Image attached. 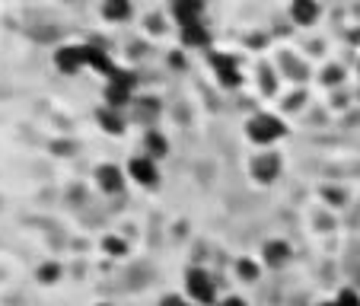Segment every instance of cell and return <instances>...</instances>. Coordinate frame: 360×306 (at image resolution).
Segmentation results:
<instances>
[{
	"label": "cell",
	"instance_id": "cell-6",
	"mask_svg": "<svg viewBox=\"0 0 360 306\" xmlns=\"http://www.w3.org/2000/svg\"><path fill=\"white\" fill-rule=\"evenodd\" d=\"M252 176L259 179L262 185H271L274 179L281 176V157H274V153H255V160H252Z\"/></svg>",
	"mask_w": 360,
	"mask_h": 306
},
{
	"label": "cell",
	"instance_id": "cell-19",
	"mask_svg": "<svg viewBox=\"0 0 360 306\" xmlns=\"http://www.w3.org/2000/svg\"><path fill=\"white\" fill-rule=\"evenodd\" d=\"M220 306H245V300L243 297H224L220 300Z\"/></svg>",
	"mask_w": 360,
	"mask_h": 306
},
{
	"label": "cell",
	"instance_id": "cell-8",
	"mask_svg": "<svg viewBox=\"0 0 360 306\" xmlns=\"http://www.w3.org/2000/svg\"><path fill=\"white\" fill-rule=\"evenodd\" d=\"M290 16L297 26H313L319 20V4L316 0H290Z\"/></svg>",
	"mask_w": 360,
	"mask_h": 306
},
{
	"label": "cell",
	"instance_id": "cell-17",
	"mask_svg": "<svg viewBox=\"0 0 360 306\" xmlns=\"http://www.w3.org/2000/svg\"><path fill=\"white\" fill-rule=\"evenodd\" d=\"M105 249H109L115 259H122L124 255V243H118V239H105Z\"/></svg>",
	"mask_w": 360,
	"mask_h": 306
},
{
	"label": "cell",
	"instance_id": "cell-11",
	"mask_svg": "<svg viewBox=\"0 0 360 306\" xmlns=\"http://www.w3.org/2000/svg\"><path fill=\"white\" fill-rule=\"evenodd\" d=\"M172 13H176L179 26H185V23H198L201 20V0H176V4H172Z\"/></svg>",
	"mask_w": 360,
	"mask_h": 306
},
{
	"label": "cell",
	"instance_id": "cell-13",
	"mask_svg": "<svg viewBox=\"0 0 360 306\" xmlns=\"http://www.w3.org/2000/svg\"><path fill=\"white\" fill-rule=\"evenodd\" d=\"M96 118H99V125L109 131V134H122V131H124V112H118V109L102 106V109L96 112Z\"/></svg>",
	"mask_w": 360,
	"mask_h": 306
},
{
	"label": "cell",
	"instance_id": "cell-7",
	"mask_svg": "<svg viewBox=\"0 0 360 306\" xmlns=\"http://www.w3.org/2000/svg\"><path fill=\"white\" fill-rule=\"evenodd\" d=\"M211 64H214V74H217V80L224 83V87H239V70H236V61H230L226 55H211Z\"/></svg>",
	"mask_w": 360,
	"mask_h": 306
},
{
	"label": "cell",
	"instance_id": "cell-3",
	"mask_svg": "<svg viewBox=\"0 0 360 306\" xmlns=\"http://www.w3.org/2000/svg\"><path fill=\"white\" fill-rule=\"evenodd\" d=\"M128 179H131V182H137L141 189H153V185L160 182L157 160L147 157V153H141V157H131V163H128Z\"/></svg>",
	"mask_w": 360,
	"mask_h": 306
},
{
	"label": "cell",
	"instance_id": "cell-2",
	"mask_svg": "<svg viewBox=\"0 0 360 306\" xmlns=\"http://www.w3.org/2000/svg\"><path fill=\"white\" fill-rule=\"evenodd\" d=\"M252 144H259V147H271L278 137H284V122L271 112H259L255 118H249V128H245Z\"/></svg>",
	"mask_w": 360,
	"mask_h": 306
},
{
	"label": "cell",
	"instance_id": "cell-12",
	"mask_svg": "<svg viewBox=\"0 0 360 306\" xmlns=\"http://www.w3.org/2000/svg\"><path fill=\"white\" fill-rule=\"evenodd\" d=\"M179 32H182V42L188 48H204L207 45V29H204V23H185V26H179Z\"/></svg>",
	"mask_w": 360,
	"mask_h": 306
},
{
	"label": "cell",
	"instance_id": "cell-9",
	"mask_svg": "<svg viewBox=\"0 0 360 306\" xmlns=\"http://www.w3.org/2000/svg\"><path fill=\"white\" fill-rule=\"evenodd\" d=\"M262 259H265L268 268L284 265V262L290 259V246H287L284 239H271V243H265V249H262Z\"/></svg>",
	"mask_w": 360,
	"mask_h": 306
},
{
	"label": "cell",
	"instance_id": "cell-20",
	"mask_svg": "<svg viewBox=\"0 0 360 306\" xmlns=\"http://www.w3.org/2000/svg\"><path fill=\"white\" fill-rule=\"evenodd\" d=\"M99 306H115V303H99Z\"/></svg>",
	"mask_w": 360,
	"mask_h": 306
},
{
	"label": "cell",
	"instance_id": "cell-1",
	"mask_svg": "<svg viewBox=\"0 0 360 306\" xmlns=\"http://www.w3.org/2000/svg\"><path fill=\"white\" fill-rule=\"evenodd\" d=\"M185 293L195 306H214L217 303V284L204 268H188L185 274Z\"/></svg>",
	"mask_w": 360,
	"mask_h": 306
},
{
	"label": "cell",
	"instance_id": "cell-14",
	"mask_svg": "<svg viewBox=\"0 0 360 306\" xmlns=\"http://www.w3.org/2000/svg\"><path fill=\"white\" fill-rule=\"evenodd\" d=\"M166 150H169V144H166V137L160 134L157 128H150L147 134H143V153H147V157L160 160V157H166Z\"/></svg>",
	"mask_w": 360,
	"mask_h": 306
},
{
	"label": "cell",
	"instance_id": "cell-18",
	"mask_svg": "<svg viewBox=\"0 0 360 306\" xmlns=\"http://www.w3.org/2000/svg\"><path fill=\"white\" fill-rule=\"evenodd\" d=\"M160 306H195L191 300H185V297H163L160 300Z\"/></svg>",
	"mask_w": 360,
	"mask_h": 306
},
{
	"label": "cell",
	"instance_id": "cell-16",
	"mask_svg": "<svg viewBox=\"0 0 360 306\" xmlns=\"http://www.w3.org/2000/svg\"><path fill=\"white\" fill-rule=\"evenodd\" d=\"M259 272H262V268L255 265L252 259H239V262H236V274H239L243 281H259Z\"/></svg>",
	"mask_w": 360,
	"mask_h": 306
},
{
	"label": "cell",
	"instance_id": "cell-5",
	"mask_svg": "<svg viewBox=\"0 0 360 306\" xmlns=\"http://www.w3.org/2000/svg\"><path fill=\"white\" fill-rule=\"evenodd\" d=\"M96 185H99L102 191H109V195H118V191L128 185V172L112 163H102V166H96Z\"/></svg>",
	"mask_w": 360,
	"mask_h": 306
},
{
	"label": "cell",
	"instance_id": "cell-10",
	"mask_svg": "<svg viewBox=\"0 0 360 306\" xmlns=\"http://www.w3.org/2000/svg\"><path fill=\"white\" fill-rule=\"evenodd\" d=\"M102 20L109 23H124L131 20V0H102Z\"/></svg>",
	"mask_w": 360,
	"mask_h": 306
},
{
	"label": "cell",
	"instance_id": "cell-15",
	"mask_svg": "<svg viewBox=\"0 0 360 306\" xmlns=\"http://www.w3.org/2000/svg\"><path fill=\"white\" fill-rule=\"evenodd\" d=\"M35 278H39V284H58V281H61V265H58V262H45V265L35 272Z\"/></svg>",
	"mask_w": 360,
	"mask_h": 306
},
{
	"label": "cell",
	"instance_id": "cell-4",
	"mask_svg": "<svg viewBox=\"0 0 360 306\" xmlns=\"http://www.w3.org/2000/svg\"><path fill=\"white\" fill-rule=\"evenodd\" d=\"M55 68L61 70V74L86 70V45H61L55 51Z\"/></svg>",
	"mask_w": 360,
	"mask_h": 306
}]
</instances>
